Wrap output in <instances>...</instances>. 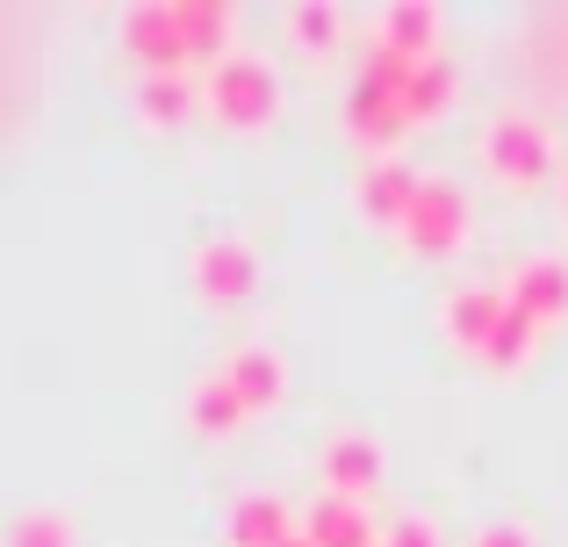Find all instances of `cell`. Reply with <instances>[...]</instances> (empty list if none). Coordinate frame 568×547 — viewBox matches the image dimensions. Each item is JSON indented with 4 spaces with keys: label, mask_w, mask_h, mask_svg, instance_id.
<instances>
[{
    "label": "cell",
    "mask_w": 568,
    "mask_h": 547,
    "mask_svg": "<svg viewBox=\"0 0 568 547\" xmlns=\"http://www.w3.org/2000/svg\"><path fill=\"white\" fill-rule=\"evenodd\" d=\"M0 547H80V526H72L65 511L37 505V511H14L8 534H0Z\"/></svg>",
    "instance_id": "cell-21"
},
{
    "label": "cell",
    "mask_w": 568,
    "mask_h": 547,
    "mask_svg": "<svg viewBox=\"0 0 568 547\" xmlns=\"http://www.w3.org/2000/svg\"><path fill=\"white\" fill-rule=\"evenodd\" d=\"M202 109L216 115L231 138H260V130H274V115H281V72H274V58L245 51V43H237L231 58H216V65L202 72Z\"/></svg>",
    "instance_id": "cell-1"
},
{
    "label": "cell",
    "mask_w": 568,
    "mask_h": 547,
    "mask_svg": "<svg viewBox=\"0 0 568 547\" xmlns=\"http://www.w3.org/2000/svg\"><path fill=\"white\" fill-rule=\"evenodd\" d=\"M202 109V80L194 72H144L138 80V123L144 130H181Z\"/></svg>",
    "instance_id": "cell-12"
},
{
    "label": "cell",
    "mask_w": 568,
    "mask_h": 547,
    "mask_svg": "<svg viewBox=\"0 0 568 547\" xmlns=\"http://www.w3.org/2000/svg\"><path fill=\"white\" fill-rule=\"evenodd\" d=\"M295 534V519H288V505L281 497H237V511H231V547H281Z\"/></svg>",
    "instance_id": "cell-18"
},
{
    "label": "cell",
    "mask_w": 568,
    "mask_h": 547,
    "mask_svg": "<svg viewBox=\"0 0 568 547\" xmlns=\"http://www.w3.org/2000/svg\"><path fill=\"white\" fill-rule=\"evenodd\" d=\"M382 547H446V540H439V526H432L425 511H403V519L382 534Z\"/></svg>",
    "instance_id": "cell-22"
},
{
    "label": "cell",
    "mask_w": 568,
    "mask_h": 547,
    "mask_svg": "<svg viewBox=\"0 0 568 547\" xmlns=\"http://www.w3.org/2000/svg\"><path fill=\"white\" fill-rule=\"evenodd\" d=\"M324 490L367 505V497L382 490V439L375 433H338L332 447H324Z\"/></svg>",
    "instance_id": "cell-10"
},
{
    "label": "cell",
    "mask_w": 568,
    "mask_h": 547,
    "mask_svg": "<svg viewBox=\"0 0 568 547\" xmlns=\"http://www.w3.org/2000/svg\"><path fill=\"white\" fill-rule=\"evenodd\" d=\"M303 540L310 547H382L375 526H367V505H353V497H317L303 519Z\"/></svg>",
    "instance_id": "cell-15"
},
{
    "label": "cell",
    "mask_w": 568,
    "mask_h": 547,
    "mask_svg": "<svg viewBox=\"0 0 568 547\" xmlns=\"http://www.w3.org/2000/svg\"><path fill=\"white\" fill-rule=\"evenodd\" d=\"M187 281H194V295H202L209 310H245L252 295H260V253H252L237 231H216V239H202L194 245V260H187Z\"/></svg>",
    "instance_id": "cell-4"
},
{
    "label": "cell",
    "mask_w": 568,
    "mask_h": 547,
    "mask_svg": "<svg viewBox=\"0 0 568 547\" xmlns=\"http://www.w3.org/2000/svg\"><path fill=\"white\" fill-rule=\"evenodd\" d=\"M346 138L353 144H375L382 159H388V144L403 138V109H396V94H388L375 72H361L353 94H346Z\"/></svg>",
    "instance_id": "cell-11"
},
{
    "label": "cell",
    "mask_w": 568,
    "mask_h": 547,
    "mask_svg": "<svg viewBox=\"0 0 568 547\" xmlns=\"http://www.w3.org/2000/svg\"><path fill=\"white\" fill-rule=\"evenodd\" d=\"M439 29H446V14L432 0H388L375 14V51L425 65V58H439Z\"/></svg>",
    "instance_id": "cell-8"
},
{
    "label": "cell",
    "mask_w": 568,
    "mask_h": 547,
    "mask_svg": "<svg viewBox=\"0 0 568 547\" xmlns=\"http://www.w3.org/2000/svg\"><path fill=\"white\" fill-rule=\"evenodd\" d=\"M403 245L425 260H446L468 245V195H460L454 173H425L410 195V216H403Z\"/></svg>",
    "instance_id": "cell-3"
},
{
    "label": "cell",
    "mask_w": 568,
    "mask_h": 547,
    "mask_svg": "<svg viewBox=\"0 0 568 547\" xmlns=\"http://www.w3.org/2000/svg\"><path fill=\"white\" fill-rule=\"evenodd\" d=\"M123 51L138 58L144 72H187V29H181V0H144V8L123 14Z\"/></svg>",
    "instance_id": "cell-5"
},
{
    "label": "cell",
    "mask_w": 568,
    "mask_h": 547,
    "mask_svg": "<svg viewBox=\"0 0 568 547\" xmlns=\"http://www.w3.org/2000/svg\"><path fill=\"white\" fill-rule=\"evenodd\" d=\"M237 425H245L237 396L223 389L216 375H202V382H194V396H187V433H194V439H231Z\"/></svg>",
    "instance_id": "cell-19"
},
{
    "label": "cell",
    "mask_w": 568,
    "mask_h": 547,
    "mask_svg": "<svg viewBox=\"0 0 568 547\" xmlns=\"http://www.w3.org/2000/svg\"><path fill=\"white\" fill-rule=\"evenodd\" d=\"M497 317H504V288H454L439 303V324L460 353H483V338L497 332Z\"/></svg>",
    "instance_id": "cell-13"
},
{
    "label": "cell",
    "mask_w": 568,
    "mask_h": 547,
    "mask_svg": "<svg viewBox=\"0 0 568 547\" xmlns=\"http://www.w3.org/2000/svg\"><path fill=\"white\" fill-rule=\"evenodd\" d=\"M504 303L526 310L540 332H547V324H561V317H568V260H561V253L518 260V267H511V288H504Z\"/></svg>",
    "instance_id": "cell-7"
},
{
    "label": "cell",
    "mask_w": 568,
    "mask_h": 547,
    "mask_svg": "<svg viewBox=\"0 0 568 547\" xmlns=\"http://www.w3.org/2000/svg\"><path fill=\"white\" fill-rule=\"evenodd\" d=\"M561 210H568V166H561Z\"/></svg>",
    "instance_id": "cell-25"
},
{
    "label": "cell",
    "mask_w": 568,
    "mask_h": 547,
    "mask_svg": "<svg viewBox=\"0 0 568 547\" xmlns=\"http://www.w3.org/2000/svg\"><path fill=\"white\" fill-rule=\"evenodd\" d=\"M281 547H310V540H303V534H288V540H281Z\"/></svg>",
    "instance_id": "cell-24"
},
{
    "label": "cell",
    "mask_w": 568,
    "mask_h": 547,
    "mask_svg": "<svg viewBox=\"0 0 568 547\" xmlns=\"http://www.w3.org/2000/svg\"><path fill=\"white\" fill-rule=\"evenodd\" d=\"M532 346H540V324L526 317V310H511L504 303V317H497V332L483 338V353H475V361L489 367V375H518V367L532 361Z\"/></svg>",
    "instance_id": "cell-17"
},
{
    "label": "cell",
    "mask_w": 568,
    "mask_h": 547,
    "mask_svg": "<svg viewBox=\"0 0 568 547\" xmlns=\"http://www.w3.org/2000/svg\"><path fill=\"white\" fill-rule=\"evenodd\" d=\"M209 375L223 382V389L237 396V411H245V425L252 418H266V411L288 396V361H281L274 346H237V353H223Z\"/></svg>",
    "instance_id": "cell-6"
},
{
    "label": "cell",
    "mask_w": 568,
    "mask_h": 547,
    "mask_svg": "<svg viewBox=\"0 0 568 547\" xmlns=\"http://www.w3.org/2000/svg\"><path fill=\"white\" fill-rule=\"evenodd\" d=\"M417 181H425V173H410V159H367V166H361V188H353V202H361V216H367V224L403 231Z\"/></svg>",
    "instance_id": "cell-9"
},
{
    "label": "cell",
    "mask_w": 568,
    "mask_h": 547,
    "mask_svg": "<svg viewBox=\"0 0 568 547\" xmlns=\"http://www.w3.org/2000/svg\"><path fill=\"white\" fill-rule=\"evenodd\" d=\"M181 29H187V51L209 58V65L237 51V8L231 0H181Z\"/></svg>",
    "instance_id": "cell-16"
},
{
    "label": "cell",
    "mask_w": 568,
    "mask_h": 547,
    "mask_svg": "<svg viewBox=\"0 0 568 547\" xmlns=\"http://www.w3.org/2000/svg\"><path fill=\"white\" fill-rule=\"evenodd\" d=\"M288 37L303 43L310 58H332L338 43H346V8H332V0H295L288 8Z\"/></svg>",
    "instance_id": "cell-20"
},
{
    "label": "cell",
    "mask_w": 568,
    "mask_h": 547,
    "mask_svg": "<svg viewBox=\"0 0 568 547\" xmlns=\"http://www.w3.org/2000/svg\"><path fill=\"white\" fill-rule=\"evenodd\" d=\"M396 109H403V130L439 123V115L454 109V65H446V58H425V65H410V80H403Z\"/></svg>",
    "instance_id": "cell-14"
},
{
    "label": "cell",
    "mask_w": 568,
    "mask_h": 547,
    "mask_svg": "<svg viewBox=\"0 0 568 547\" xmlns=\"http://www.w3.org/2000/svg\"><path fill=\"white\" fill-rule=\"evenodd\" d=\"M475 547H532V534H526V526H483Z\"/></svg>",
    "instance_id": "cell-23"
},
{
    "label": "cell",
    "mask_w": 568,
    "mask_h": 547,
    "mask_svg": "<svg viewBox=\"0 0 568 547\" xmlns=\"http://www.w3.org/2000/svg\"><path fill=\"white\" fill-rule=\"evenodd\" d=\"M555 159H561V152H555V130H547L540 115H526V109L497 115V123L483 130V166H489V181L511 188V195L555 181Z\"/></svg>",
    "instance_id": "cell-2"
}]
</instances>
